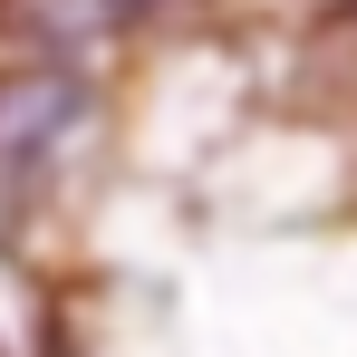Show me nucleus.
<instances>
[{
  "label": "nucleus",
  "instance_id": "obj_1",
  "mask_svg": "<svg viewBox=\"0 0 357 357\" xmlns=\"http://www.w3.org/2000/svg\"><path fill=\"white\" fill-rule=\"evenodd\" d=\"M77 126H87V77H77V59L0 68V232L29 222V203L59 183Z\"/></svg>",
  "mask_w": 357,
  "mask_h": 357
},
{
  "label": "nucleus",
  "instance_id": "obj_2",
  "mask_svg": "<svg viewBox=\"0 0 357 357\" xmlns=\"http://www.w3.org/2000/svg\"><path fill=\"white\" fill-rule=\"evenodd\" d=\"M0 29L39 59H87L116 29V0H0Z\"/></svg>",
  "mask_w": 357,
  "mask_h": 357
},
{
  "label": "nucleus",
  "instance_id": "obj_3",
  "mask_svg": "<svg viewBox=\"0 0 357 357\" xmlns=\"http://www.w3.org/2000/svg\"><path fill=\"white\" fill-rule=\"evenodd\" d=\"M116 10H155V20H174V10H203V0H116Z\"/></svg>",
  "mask_w": 357,
  "mask_h": 357
},
{
  "label": "nucleus",
  "instance_id": "obj_4",
  "mask_svg": "<svg viewBox=\"0 0 357 357\" xmlns=\"http://www.w3.org/2000/svg\"><path fill=\"white\" fill-rule=\"evenodd\" d=\"M49 357H68V338H49Z\"/></svg>",
  "mask_w": 357,
  "mask_h": 357
}]
</instances>
